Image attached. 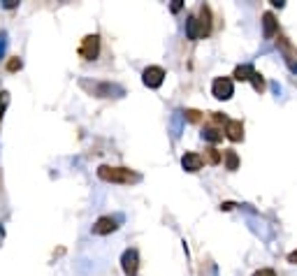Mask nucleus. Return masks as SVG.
<instances>
[{"label":"nucleus","instance_id":"nucleus-1","mask_svg":"<svg viewBox=\"0 0 297 276\" xmlns=\"http://www.w3.org/2000/svg\"><path fill=\"white\" fill-rule=\"evenodd\" d=\"M98 176L107 183H137L142 179L135 170L130 167H111V165H100L98 167Z\"/></svg>","mask_w":297,"mask_h":276},{"label":"nucleus","instance_id":"nucleus-8","mask_svg":"<svg viewBox=\"0 0 297 276\" xmlns=\"http://www.w3.org/2000/svg\"><path fill=\"white\" fill-rule=\"evenodd\" d=\"M93 235H100V237H105V235H111V232H116L119 230V218H111V216H100L96 223H93Z\"/></svg>","mask_w":297,"mask_h":276},{"label":"nucleus","instance_id":"nucleus-23","mask_svg":"<svg viewBox=\"0 0 297 276\" xmlns=\"http://www.w3.org/2000/svg\"><path fill=\"white\" fill-rule=\"evenodd\" d=\"M212 121H214V123H218V126H221V123H227V121H230V119H227L225 114H221V111H212Z\"/></svg>","mask_w":297,"mask_h":276},{"label":"nucleus","instance_id":"nucleus-31","mask_svg":"<svg viewBox=\"0 0 297 276\" xmlns=\"http://www.w3.org/2000/svg\"><path fill=\"white\" fill-rule=\"evenodd\" d=\"M3 239H5V227H3V223H0V244H3Z\"/></svg>","mask_w":297,"mask_h":276},{"label":"nucleus","instance_id":"nucleus-10","mask_svg":"<svg viewBox=\"0 0 297 276\" xmlns=\"http://www.w3.org/2000/svg\"><path fill=\"white\" fill-rule=\"evenodd\" d=\"M202 163H204V158H202L200 153H193V151H188V153L181 156V167L186 172H200Z\"/></svg>","mask_w":297,"mask_h":276},{"label":"nucleus","instance_id":"nucleus-22","mask_svg":"<svg viewBox=\"0 0 297 276\" xmlns=\"http://www.w3.org/2000/svg\"><path fill=\"white\" fill-rule=\"evenodd\" d=\"M7 105H10V93L7 90H0V121H3V114H5Z\"/></svg>","mask_w":297,"mask_h":276},{"label":"nucleus","instance_id":"nucleus-21","mask_svg":"<svg viewBox=\"0 0 297 276\" xmlns=\"http://www.w3.org/2000/svg\"><path fill=\"white\" fill-rule=\"evenodd\" d=\"M184 119H188L191 123H200V121H202V111H197V109H186V111H184Z\"/></svg>","mask_w":297,"mask_h":276},{"label":"nucleus","instance_id":"nucleus-7","mask_svg":"<svg viewBox=\"0 0 297 276\" xmlns=\"http://www.w3.org/2000/svg\"><path fill=\"white\" fill-rule=\"evenodd\" d=\"M279 49H281L283 58H286V65L290 67L292 72H297V49L290 44V40L283 35H279Z\"/></svg>","mask_w":297,"mask_h":276},{"label":"nucleus","instance_id":"nucleus-2","mask_svg":"<svg viewBox=\"0 0 297 276\" xmlns=\"http://www.w3.org/2000/svg\"><path fill=\"white\" fill-rule=\"evenodd\" d=\"M79 86L91 93L93 98H121L126 96V88L119 84H111V81H88V79H81Z\"/></svg>","mask_w":297,"mask_h":276},{"label":"nucleus","instance_id":"nucleus-26","mask_svg":"<svg viewBox=\"0 0 297 276\" xmlns=\"http://www.w3.org/2000/svg\"><path fill=\"white\" fill-rule=\"evenodd\" d=\"M288 262H290V265H297V248L292 253H288Z\"/></svg>","mask_w":297,"mask_h":276},{"label":"nucleus","instance_id":"nucleus-3","mask_svg":"<svg viewBox=\"0 0 297 276\" xmlns=\"http://www.w3.org/2000/svg\"><path fill=\"white\" fill-rule=\"evenodd\" d=\"M77 54H79L81 60H96L98 56H100V35H86L84 40H81L79 49H77Z\"/></svg>","mask_w":297,"mask_h":276},{"label":"nucleus","instance_id":"nucleus-14","mask_svg":"<svg viewBox=\"0 0 297 276\" xmlns=\"http://www.w3.org/2000/svg\"><path fill=\"white\" fill-rule=\"evenodd\" d=\"M223 135H225V132H221L216 126H204V130L200 132V137L204 142H209V144H218V142L223 140Z\"/></svg>","mask_w":297,"mask_h":276},{"label":"nucleus","instance_id":"nucleus-28","mask_svg":"<svg viewBox=\"0 0 297 276\" xmlns=\"http://www.w3.org/2000/svg\"><path fill=\"white\" fill-rule=\"evenodd\" d=\"M181 10V0H174V3H172V12H179Z\"/></svg>","mask_w":297,"mask_h":276},{"label":"nucleus","instance_id":"nucleus-17","mask_svg":"<svg viewBox=\"0 0 297 276\" xmlns=\"http://www.w3.org/2000/svg\"><path fill=\"white\" fill-rule=\"evenodd\" d=\"M204 156H207V163H209V165H218V163L223 160V153H221V151H216L214 146H209V149H207Z\"/></svg>","mask_w":297,"mask_h":276},{"label":"nucleus","instance_id":"nucleus-30","mask_svg":"<svg viewBox=\"0 0 297 276\" xmlns=\"http://www.w3.org/2000/svg\"><path fill=\"white\" fill-rule=\"evenodd\" d=\"M272 5H274V7H279V10H281V7L286 5V3H283V0H272Z\"/></svg>","mask_w":297,"mask_h":276},{"label":"nucleus","instance_id":"nucleus-24","mask_svg":"<svg viewBox=\"0 0 297 276\" xmlns=\"http://www.w3.org/2000/svg\"><path fill=\"white\" fill-rule=\"evenodd\" d=\"M5 49H7V33L0 30V58L5 56Z\"/></svg>","mask_w":297,"mask_h":276},{"label":"nucleus","instance_id":"nucleus-29","mask_svg":"<svg viewBox=\"0 0 297 276\" xmlns=\"http://www.w3.org/2000/svg\"><path fill=\"white\" fill-rule=\"evenodd\" d=\"M16 5H19L16 0H5V7H7V10H12V7H16Z\"/></svg>","mask_w":297,"mask_h":276},{"label":"nucleus","instance_id":"nucleus-20","mask_svg":"<svg viewBox=\"0 0 297 276\" xmlns=\"http://www.w3.org/2000/svg\"><path fill=\"white\" fill-rule=\"evenodd\" d=\"M21 67H24V60H21L19 56H14V58L7 60V72H19Z\"/></svg>","mask_w":297,"mask_h":276},{"label":"nucleus","instance_id":"nucleus-12","mask_svg":"<svg viewBox=\"0 0 297 276\" xmlns=\"http://www.w3.org/2000/svg\"><path fill=\"white\" fill-rule=\"evenodd\" d=\"M200 33L202 37H207L209 33H212V10H209V5H202L200 7Z\"/></svg>","mask_w":297,"mask_h":276},{"label":"nucleus","instance_id":"nucleus-4","mask_svg":"<svg viewBox=\"0 0 297 276\" xmlns=\"http://www.w3.org/2000/svg\"><path fill=\"white\" fill-rule=\"evenodd\" d=\"M212 96L216 100H230L235 96V84H232L230 77H216L212 84Z\"/></svg>","mask_w":297,"mask_h":276},{"label":"nucleus","instance_id":"nucleus-16","mask_svg":"<svg viewBox=\"0 0 297 276\" xmlns=\"http://www.w3.org/2000/svg\"><path fill=\"white\" fill-rule=\"evenodd\" d=\"M253 72H256V70H253V65H248V63H246V65H237L235 72H232V77H235L237 81H251Z\"/></svg>","mask_w":297,"mask_h":276},{"label":"nucleus","instance_id":"nucleus-6","mask_svg":"<svg viewBox=\"0 0 297 276\" xmlns=\"http://www.w3.org/2000/svg\"><path fill=\"white\" fill-rule=\"evenodd\" d=\"M142 81H144L146 88H161L163 81H165V70L158 65H149L142 72Z\"/></svg>","mask_w":297,"mask_h":276},{"label":"nucleus","instance_id":"nucleus-19","mask_svg":"<svg viewBox=\"0 0 297 276\" xmlns=\"http://www.w3.org/2000/svg\"><path fill=\"white\" fill-rule=\"evenodd\" d=\"M181 119H184V111H174V116H172V135H179V130H181Z\"/></svg>","mask_w":297,"mask_h":276},{"label":"nucleus","instance_id":"nucleus-27","mask_svg":"<svg viewBox=\"0 0 297 276\" xmlns=\"http://www.w3.org/2000/svg\"><path fill=\"white\" fill-rule=\"evenodd\" d=\"M221 209H223V211H230V209H235V202H223V204H221Z\"/></svg>","mask_w":297,"mask_h":276},{"label":"nucleus","instance_id":"nucleus-18","mask_svg":"<svg viewBox=\"0 0 297 276\" xmlns=\"http://www.w3.org/2000/svg\"><path fill=\"white\" fill-rule=\"evenodd\" d=\"M251 84H253V88H256L258 93H262V90H265V77H262L260 72H253V75H251Z\"/></svg>","mask_w":297,"mask_h":276},{"label":"nucleus","instance_id":"nucleus-13","mask_svg":"<svg viewBox=\"0 0 297 276\" xmlns=\"http://www.w3.org/2000/svg\"><path fill=\"white\" fill-rule=\"evenodd\" d=\"M186 37H188V40H193V42L202 37V33H200V21H197V16H193V14L186 19Z\"/></svg>","mask_w":297,"mask_h":276},{"label":"nucleus","instance_id":"nucleus-25","mask_svg":"<svg viewBox=\"0 0 297 276\" xmlns=\"http://www.w3.org/2000/svg\"><path fill=\"white\" fill-rule=\"evenodd\" d=\"M253 276H277V271H274V269H269V267H265V269H258Z\"/></svg>","mask_w":297,"mask_h":276},{"label":"nucleus","instance_id":"nucleus-11","mask_svg":"<svg viewBox=\"0 0 297 276\" xmlns=\"http://www.w3.org/2000/svg\"><path fill=\"white\" fill-rule=\"evenodd\" d=\"M225 137L230 142H242L244 140V123L242 121H235V119H230L225 123Z\"/></svg>","mask_w":297,"mask_h":276},{"label":"nucleus","instance_id":"nucleus-5","mask_svg":"<svg viewBox=\"0 0 297 276\" xmlns=\"http://www.w3.org/2000/svg\"><path fill=\"white\" fill-rule=\"evenodd\" d=\"M121 269L126 276H137L140 274V253L135 248H126L121 256Z\"/></svg>","mask_w":297,"mask_h":276},{"label":"nucleus","instance_id":"nucleus-9","mask_svg":"<svg viewBox=\"0 0 297 276\" xmlns=\"http://www.w3.org/2000/svg\"><path fill=\"white\" fill-rule=\"evenodd\" d=\"M277 33H279L277 16H274L272 12H265V14H262V35H265V40H272Z\"/></svg>","mask_w":297,"mask_h":276},{"label":"nucleus","instance_id":"nucleus-15","mask_svg":"<svg viewBox=\"0 0 297 276\" xmlns=\"http://www.w3.org/2000/svg\"><path fill=\"white\" fill-rule=\"evenodd\" d=\"M223 163H225V170L235 172L237 167H239V156H237V151H232V149L223 151Z\"/></svg>","mask_w":297,"mask_h":276}]
</instances>
